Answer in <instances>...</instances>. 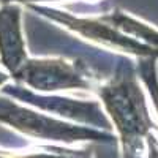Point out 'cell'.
<instances>
[{"mask_svg":"<svg viewBox=\"0 0 158 158\" xmlns=\"http://www.w3.org/2000/svg\"><path fill=\"white\" fill-rule=\"evenodd\" d=\"M146 142H147V149H149V158H158V141H156V138L150 133L146 138Z\"/></svg>","mask_w":158,"mask_h":158,"instance_id":"cell-9","label":"cell"},{"mask_svg":"<svg viewBox=\"0 0 158 158\" xmlns=\"http://www.w3.org/2000/svg\"><path fill=\"white\" fill-rule=\"evenodd\" d=\"M87 2H98V0H87Z\"/></svg>","mask_w":158,"mask_h":158,"instance_id":"cell-13","label":"cell"},{"mask_svg":"<svg viewBox=\"0 0 158 158\" xmlns=\"http://www.w3.org/2000/svg\"><path fill=\"white\" fill-rule=\"evenodd\" d=\"M27 6L35 13H38V15H41L54 22H59L65 29L71 30L73 33L89 40L92 43H97L112 51L125 52V54L135 56L138 59L158 57V51L127 36L103 18H81V16L70 15L68 11H62L57 8L43 6V5H27Z\"/></svg>","mask_w":158,"mask_h":158,"instance_id":"cell-3","label":"cell"},{"mask_svg":"<svg viewBox=\"0 0 158 158\" xmlns=\"http://www.w3.org/2000/svg\"><path fill=\"white\" fill-rule=\"evenodd\" d=\"M114 123L125 155H133L152 133L153 122L138 76L120 70L112 79L94 87Z\"/></svg>","mask_w":158,"mask_h":158,"instance_id":"cell-1","label":"cell"},{"mask_svg":"<svg viewBox=\"0 0 158 158\" xmlns=\"http://www.w3.org/2000/svg\"><path fill=\"white\" fill-rule=\"evenodd\" d=\"M0 158H15V155L13 153H6L3 150H0Z\"/></svg>","mask_w":158,"mask_h":158,"instance_id":"cell-12","label":"cell"},{"mask_svg":"<svg viewBox=\"0 0 158 158\" xmlns=\"http://www.w3.org/2000/svg\"><path fill=\"white\" fill-rule=\"evenodd\" d=\"M11 77L16 84L44 94L59 90H94V84L82 67L65 59H27Z\"/></svg>","mask_w":158,"mask_h":158,"instance_id":"cell-4","label":"cell"},{"mask_svg":"<svg viewBox=\"0 0 158 158\" xmlns=\"http://www.w3.org/2000/svg\"><path fill=\"white\" fill-rule=\"evenodd\" d=\"M2 3H25V5H35V3H48V2H68V0H0Z\"/></svg>","mask_w":158,"mask_h":158,"instance_id":"cell-10","label":"cell"},{"mask_svg":"<svg viewBox=\"0 0 158 158\" xmlns=\"http://www.w3.org/2000/svg\"><path fill=\"white\" fill-rule=\"evenodd\" d=\"M155 60L156 57H147V59H141L139 63V79L146 85L149 95L152 98L153 108L158 115V76H156V67H155Z\"/></svg>","mask_w":158,"mask_h":158,"instance_id":"cell-8","label":"cell"},{"mask_svg":"<svg viewBox=\"0 0 158 158\" xmlns=\"http://www.w3.org/2000/svg\"><path fill=\"white\" fill-rule=\"evenodd\" d=\"M10 77H11V76H10L6 71H2V70H0V87H3V85L8 82Z\"/></svg>","mask_w":158,"mask_h":158,"instance_id":"cell-11","label":"cell"},{"mask_svg":"<svg viewBox=\"0 0 158 158\" xmlns=\"http://www.w3.org/2000/svg\"><path fill=\"white\" fill-rule=\"evenodd\" d=\"M3 92L6 95L24 100V103L33 104V106H38L41 109H49V111L60 114V115H67V117L71 115V117L77 118V120H84V122H89V123H97L98 120L106 123L104 122V115L98 109L97 103L73 101V100H68V98H59V97H41V95L33 94L30 89H25L21 84L13 85L11 90L5 87Z\"/></svg>","mask_w":158,"mask_h":158,"instance_id":"cell-6","label":"cell"},{"mask_svg":"<svg viewBox=\"0 0 158 158\" xmlns=\"http://www.w3.org/2000/svg\"><path fill=\"white\" fill-rule=\"evenodd\" d=\"M0 123H6L25 136L46 141L77 142L112 139L109 135H104L94 128L67 123L52 115H46L30 108L21 106L16 101L5 97H0Z\"/></svg>","mask_w":158,"mask_h":158,"instance_id":"cell-2","label":"cell"},{"mask_svg":"<svg viewBox=\"0 0 158 158\" xmlns=\"http://www.w3.org/2000/svg\"><path fill=\"white\" fill-rule=\"evenodd\" d=\"M21 5L3 3L0 6V63L13 76L29 59L21 24Z\"/></svg>","mask_w":158,"mask_h":158,"instance_id":"cell-5","label":"cell"},{"mask_svg":"<svg viewBox=\"0 0 158 158\" xmlns=\"http://www.w3.org/2000/svg\"><path fill=\"white\" fill-rule=\"evenodd\" d=\"M101 18L104 21H108L109 24H112L114 27H117L127 36L158 51V30L153 29L152 25H147L146 22H142V21L127 15L123 11H118V10L109 13V15H104Z\"/></svg>","mask_w":158,"mask_h":158,"instance_id":"cell-7","label":"cell"}]
</instances>
